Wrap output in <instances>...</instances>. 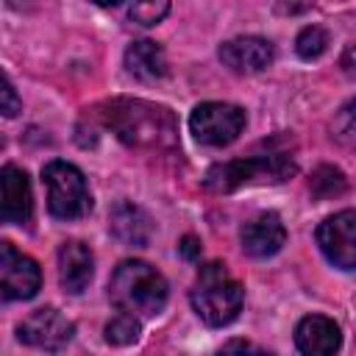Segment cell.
<instances>
[{
  "instance_id": "5",
  "label": "cell",
  "mask_w": 356,
  "mask_h": 356,
  "mask_svg": "<svg viewBox=\"0 0 356 356\" xmlns=\"http://www.w3.org/2000/svg\"><path fill=\"white\" fill-rule=\"evenodd\" d=\"M42 184L47 189V209L56 220H78L92 209L86 178L75 164L58 159L44 164Z\"/></svg>"
},
{
  "instance_id": "10",
  "label": "cell",
  "mask_w": 356,
  "mask_h": 356,
  "mask_svg": "<svg viewBox=\"0 0 356 356\" xmlns=\"http://www.w3.org/2000/svg\"><path fill=\"white\" fill-rule=\"evenodd\" d=\"M295 345L303 356H334L342 348V331L331 317L309 314L295 328Z\"/></svg>"
},
{
  "instance_id": "13",
  "label": "cell",
  "mask_w": 356,
  "mask_h": 356,
  "mask_svg": "<svg viewBox=\"0 0 356 356\" xmlns=\"http://www.w3.org/2000/svg\"><path fill=\"white\" fill-rule=\"evenodd\" d=\"M0 189H3V220L28 222L33 214V195H31V181L25 170L6 164L0 172Z\"/></svg>"
},
{
  "instance_id": "8",
  "label": "cell",
  "mask_w": 356,
  "mask_h": 356,
  "mask_svg": "<svg viewBox=\"0 0 356 356\" xmlns=\"http://www.w3.org/2000/svg\"><path fill=\"white\" fill-rule=\"evenodd\" d=\"M317 245L334 267L356 270V209L325 217L317 228Z\"/></svg>"
},
{
  "instance_id": "6",
  "label": "cell",
  "mask_w": 356,
  "mask_h": 356,
  "mask_svg": "<svg viewBox=\"0 0 356 356\" xmlns=\"http://www.w3.org/2000/svg\"><path fill=\"white\" fill-rule=\"evenodd\" d=\"M245 128V111L234 103H220L209 100L195 106L189 117V131L200 145L209 147H225L231 145Z\"/></svg>"
},
{
  "instance_id": "7",
  "label": "cell",
  "mask_w": 356,
  "mask_h": 356,
  "mask_svg": "<svg viewBox=\"0 0 356 356\" xmlns=\"http://www.w3.org/2000/svg\"><path fill=\"white\" fill-rule=\"evenodd\" d=\"M75 334V325L72 320H67L58 309L53 306H42L36 312H31L19 325H17V337L19 342L31 345V348H39V350H47V353H56L61 348L70 345Z\"/></svg>"
},
{
  "instance_id": "9",
  "label": "cell",
  "mask_w": 356,
  "mask_h": 356,
  "mask_svg": "<svg viewBox=\"0 0 356 356\" xmlns=\"http://www.w3.org/2000/svg\"><path fill=\"white\" fill-rule=\"evenodd\" d=\"M42 286L39 264L19 253L11 242L0 245V292L6 300H28Z\"/></svg>"
},
{
  "instance_id": "14",
  "label": "cell",
  "mask_w": 356,
  "mask_h": 356,
  "mask_svg": "<svg viewBox=\"0 0 356 356\" xmlns=\"http://www.w3.org/2000/svg\"><path fill=\"white\" fill-rule=\"evenodd\" d=\"M95 273V256L83 242H64L58 248V281L64 286V292L78 295L89 286Z\"/></svg>"
},
{
  "instance_id": "2",
  "label": "cell",
  "mask_w": 356,
  "mask_h": 356,
  "mask_svg": "<svg viewBox=\"0 0 356 356\" xmlns=\"http://www.w3.org/2000/svg\"><path fill=\"white\" fill-rule=\"evenodd\" d=\"M108 298L125 314L153 317L167 303V281L153 264L128 259L114 270L108 281Z\"/></svg>"
},
{
  "instance_id": "16",
  "label": "cell",
  "mask_w": 356,
  "mask_h": 356,
  "mask_svg": "<svg viewBox=\"0 0 356 356\" xmlns=\"http://www.w3.org/2000/svg\"><path fill=\"white\" fill-rule=\"evenodd\" d=\"M125 70L139 78V81H159L167 75V58H164V50L150 42V39H142V42H134L128 50H125Z\"/></svg>"
},
{
  "instance_id": "21",
  "label": "cell",
  "mask_w": 356,
  "mask_h": 356,
  "mask_svg": "<svg viewBox=\"0 0 356 356\" xmlns=\"http://www.w3.org/2000/svg\"><path fill=\"white\" fill-rule=\"evenodd\" d=\"M167 11H170V3H164V0H159V3H134V6H128V17H131L136 25H145V28L161 22V19L167 17Z\"/></svg>"
},
{
  "instance_id": "25",
  "label": "cell",
  "mask_w": 356,
  "mask_h": 356,
  "mask_svg": "<svg viewBox=\"0 0 356 356\" xmlns=\"http://www.w3.org/2000/svg\"><path fill=\"white\" fill-rule=\"evenodd\" d=\"M339 64H342V70H345L348 75H353V78H356V44H350V47L342 53Z\"/></svg>"
},
{
  "instance_id": "23",
  "label": "cell",
  "mask_w": 356,
  "mask_h": 356,
  "mask_svg": "<svg viewBox=\"0 0 356 356\" xmlns=\"http://www.w3.org/2000/svg\"><path fill=\"white\" fill-rule=\"evenodd\" d=\"M0 95H3V106H0V111H3L6 117H14V114L19 111V100H17V92H14V86H11L8 78H3V89H0Z\"/></svg>"
},
{
  "instance_id": "24",
  "label": "cell",
  "mask_w": 356,
  "mask_h": 356,
  "mask_svg": "<svg viewBox=\"0 0 356 356\" xmlns=\"http://www.w3.org/2000/svg\"><path fill=\"white\" fill-rule=\"evenodd\" d=\"M178 250H181L184 259H197L200 256V242L195 236H184L181 245H178Z\"/></svg>"
},
{
  "instance_id": "20",
  "label": "cell",
  "mask_w": 356,
  "mask_h": 356,
  "mask_svg": "<svg viewBox=\"0 0 356 356\" xmlns=\"http://www.w3.org/2000/svg\"><path fill=\"white\" fill-rule=\"evenodd\" d=\"M312 192L317 195V197H334V195H339L342 189H345V178H342V172L339 170H334V167H320L314 175H312Z\"/></svg>"
},
{
  "instance_id": "19",
  "label": "cell",
  "mask_w": 356,
  "mask_h": 356,
  "mask_svg": "<svg viewBox=\"0 0 356 356\" xmlns=\"http://www.w3.org/2000/svg\"><path fill=\"white\" fill-rule=\"evenodd\" d=\"M334 136H337L342 145L356 147V97L348 100V103L337 111V117H334Z\"/></svg>"
},
{
  "instance_id": "1",
  "label": "cell",
  "mask_w": 356,
  "mask_h": 356,
  "mask_svg": "<svg viewBox=\"0 0 356 356\" xmlns=\"http://www.w3.org/2000/svg\"><path fill=\"white\" fill-rule=\"evenodd\" d=\"M111 131L131 147H170L175 142V120L164 106L145 100H111L103 111Z\"/></svg>"
},
{
  "instance_id": "4",
  "label": "cell",
  "mask_w": 356,
  "mask_h": 356,
  "mask_svg": "<svg viewBox=\"0 0 356 356\" xmlns=\"http://www.w3.org/2000/svg\"><path fill=\"white\" fill-rule=\"evenodd\" d=\"M295 172V164L289 161V156H250V159H236V161H225L217 164L206 172L203 184L211 192H234L239 186L248 184H275L284 181Z\"/></svg>"
},
{
  "instance_id": "18",
  "label": "cell",
  "mask_w": 356,
  "mask_h": 356,
  "mask_svg": "<svg viewBox=\"0 0 356 356\" xmlns=\"http://www.w3.org/2000/svg\"><path fill=\"white\" fill-rule=\"evenodd\" d=\"M136 337H139V320L134 314L120 312L117 317H111L106 323V342L108 345H120L122 348V345L136 342Z\"/></svg>"
},
{
  "instance_id": "17",
  "label": "cell",
  "mask_w": 356,
  "mask_h": 356,
  "mask_svg": "<svg viewBox=\"0 0 356 356\" xmlns=\"http://www.w3.org/2000/svg\"><path fill=\"white\" fill-rule=\"evenodd\" d=\"M328 47V33L320 28V25H306L300 33H298V42H295V50L303 61H314L325 53Z\"/></svg>"
},
{
  "instance_id": "15",
  "label": "cell",
  "mask_w": 356,
  "mask_h": 356,
  "mask_svg": "<svg viewBox=\"0 0 356 356\" xmlns=\"http://www.w3.org/2000/svg\"><path fill=\"white\" fill-rule=\"evenodd\" d=\"M108 228L122 245H134V248H145L150 234H153V222H150L147 211L128 203V200H122L111 209Z\"/></svg>"
},
{
  "instance_id": "3",
  "label": "cell",
  "mask_w": 356,
  "mask_h": 356,
  "mask_svg": "<svg viewBox=\"0 0 356 356\" xmlns=\"http://www.w3.org/2000/svg\"><path fill=\"white\" fill-rule=\"evenodd\" d=\"M189 298H192V309L206 325L222 328L239 317L245 289L222 261H209L197 270V281Z\"/></svg>"
},
{
  "instance_id": "12",
  "label": "cell",
  "mask_w": 356,
  "mask_h": 356,
  "mask_svg": "<svg viewBox=\"0 0 356 356\" xmlns=\"http://www.w3.org/2000/svg\"><path fill=\"white\" fill-rule=\"evenodd\" d=\"M239 239H242V250H245L248 256H253V259H267V256H273V253H278V250L284 248V242H286V228H284V222H281L278 214L267 211V214H259V217H253L250 222H245Z\"/></svg>"
},
{
  "instance_id": "11",
  "label": "cell",
  "mask_w": 356,
  "mask_h": 356,
  "mask_svg": "<svg viewBox=\"0 0 356 356\" xmlns=\"http://www.w3.org/2000/svg\"><path fill=\"white\" fill-rule=\"evenodd\" d=\"M275 50L261 36H236L220 47V61L234 72H261L273 64Z\"/></svg>"
},
{
  "instance_id": "22",
  "label": "cell",
  "mask_w": 356,
  "mask_h": 356,
  "mask_svg": "<svg viewBox=\"0 0 356 356\" xmlns=\"http://www.w3.org/2000/svg\"><path fill=\"white\" fill-rule=\"evenodd\" d=\"M217 356H273V353H270L267 348L250 342V339H228V342L217 350Z\"/></svg>"
}]
</instances>
